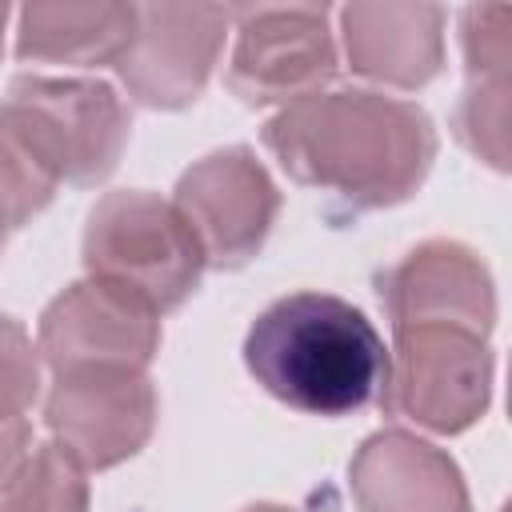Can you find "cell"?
<instances>
[{"instance_id": "3957f363", "label": "cell", "mask_w": 512, "mask_h": 512, "mask_svg": "<svg viewBox=\"0 0 512 512\" xmlns=\"http://www.w3.org/2000/svg\"><path fill=\"white\" fill-rule=\"evenodd\" d=\"M84 268L92 280L164 316L196 292L208 260L172 200L124 188L92 208L84 228Z\"/></svg>"}, {"instance_id": "7a4b0ae2", "label": "cell", "mask_w": 512, "mask_h": 512, "mask_svg": "<svg viewBox=\"0 0 512 512\" xmlns=\"http://www.w3.org/2000/svg\"><path fill=\"white\" fill-rule=\"evenodd\" d=\"M244 364L268 396L308 416L360 412L388 380V352L372 320L328 292L268 304L244 336Z\"/></svg>"}, {"instance_id": "5bb4252c", "label": "cell", "mask_w": 512, "mask_h": 512, "mask_svg": "<svg viewBox=\"0 0 512 512\" xmlns=\"http://www.w3.org/2000/svg\"><path fill=\"white\" fill-rule=\"evenodd\" d=\"M136 32V4H28L16 24V56L40 64H116Z\"/></svg>"}, {"instance_id": "52a82bcc", "label": "cell", "mask_w": 512, "mask_h": 512, "mask_svg": "<svg viewBox=\"0 0 512 512\" xmlns=\"http://www.w3.org/2000/svg\"><path fill=\"white\" fill-rule=\"evenodd\" d=\"M236 52L228 88L244 104H296L336 76L328 8H232Z\"/></svg>"}, {"instance_id": "5b68a950", "label": "cell", "mask_w": 512, "mask_h": 512, "mask_svg": "<svg viewBox=\"0 0 512 512\" xmlns=\"http://www.w3.org/2000/svg\"><path fill=\"white\" fill-rule=\"evenodd\" d=\"M68 184L104 180L128 144V108L100 80L16 76L4 96Z\"/></svg>"}, {"instance_id": "ac0fdd59", "label": "cell", "mask_w": 512, "mask_h": 512, "mask_svg": "<svg viewBox=\"0 0 512 512\" xmlns=\"http://www.w3.org/2000/svg\"><path fill=\"white\" fill-rule=\"evenodd\" d=\"M36 392H40L36 348L12 316H0V420L24 416Z\"/></svg>"}, {"instance_id": "e0dca14e", "label": "cell", "mask_w": 512, "mask_h": 512, "mask_svg": "<svg viewBox=\"0 0 512 512\" xmlns=\"http://www.w3.org/2000/svg\"><path fill=\"white\" fill-rule=\"evenodd\" d=\"M456 136L492 168H508V72H484L468 80L456 108Z\"/></svg>"}, {"instance_id": "8fae6325", "label": "cell", "mask_w": 512, "mask_h": 512, "mask_svg": "<svg viewBox=\"0 0 512 512\" xmlns=\"http://www.w3.org/2000/svg\"><path fill=\"white\" fill-rule=\"evenodd\" d=\"M380 304L396 324L456 320L480 332L496 324V292L480 256L452 240H428L380 276Z\"/></svg>"}, {"instance_id": "9a60e30c", "label": "cell", "mask_w": 512, "mask_h": 512, "mask_svg": "<svg viewBox=\"0 0 512 512\" xmlns=\"http://www.w3.org/2000/svg\"><path fill=\"white\" fill-rule=\"evenodd\" d=\"M60 176L40 152L36 136L20 120V112L0 100V216L8 228L32 220L56 192Z\"/></svg>"}, {"instance_id": "44dd1931", "label": "cell", "mask_w": 512, "mask_h": 512, "mask_svg": "<svg viewBox=\"0 0 512 512\" xmlns=\"http://www.w3.org/2000/svg\"><path fill=\"white\" fill-rule=\"evenodd\" d=\"M244 512H292V508H276V504H256V508H244Z\"/></svg>"}, {"instance_id": "7402d4cb", "label": "cell", "mask_w": 512, "mask_h": 512, "mask_svg": "<svg viewBox=\"0 0 512 512\" xmlns=\"http://www.w3.org/2000/svg\"><path fill=\"white\" fill-rule=\"evenodd\" d=\"M4 20H8V8L0 4V48H4Z\"/></svg>"}, {"instance_id": "6da1fadb", "label": "cell", "mask_w": 512, "mask_h": 512, "mask_svg": "<svg viewBox=\"0 0 512 512\" xmlns=\"http://www.w3.org/2000/svg\"><path fill=\"white\" fill-rule=\"evenodd\" d=\"M280 168L348 208H392L408 200L436 160V128L424 108L368 88H320L284 104L264 124Z\"/></svg>"}, {"instance_id": "7c38bea8", "label": "cell", "mask_w": 512, "mask_h": 512, "mask_svg": "<svg viewBox=\"0 0 512 512\" xmlns=\"http://www.w3.org/2000/svg\"><path fill=\"white\" fill-rule=\"evenodd\" d=\"M348 488L360 512H472L452 456L400 428L360 444L348 464Z\"/></svg>"}, {"instance_id": "30bf717a", "label": "cell", "mask_w": 512, "mask_h": 512, "mask_svg": "<svg viewBox=\"0 0 512 512\" xmlns=\"http://www.w3.org/2000/svg\"><path fill=\"white\" fill-rule=\"evenodd\" d=\"M156 348H160V316L92 276L64 288L40 316L36 352L52 372H76V368L148 372Z\"/></svg>"}, {"instance_id": "277c9868", "label": "cell", "mask_w": 512, "mask_h": 512, "mask_svg": "<svg viewBox=\"0 0 512 512\" xmlns=\"http://www.w3.org/2000/svg\"><path fill=\"white\" fill-rule=\"evenodd\" d=\"M388 380L380 400L388 412L432 428L464 432L492 400V348L488 332L456 320H416L392 328Z\"/></svg>"}, {"instance_id": "8992f818", "label": "cell", "mask_w": 512, "mask_h": 512, "mask_svg": "<svg viewBox=\"0 0 512 512\" xmlns=\"http://www.w3.org/2000/svg\"><path fill=\"white\" fill-rule=\"evenodd\" d=\"M44 420L52 444H60L84 472H100L144 448L156 424V388L144 368L56 372Z\"/></svg>"}, {"instance_id": "4fadbf2b", "label": "cell", "mask_w": 512, "mask_h": 512, "mask_svg": "<svg viewBox=\"0 0 512 512\" xmlns=\"http://www.w3.org/2000/svg\"><path fill=\"white\" fill-rule=\"evenodd\" d=\"M340 32L352 72L392 88H420L444 64V8L436 4H348Z\"/></svg>"}, {"instance_id": "ba28073f", "label": "cell", "mask_w": 512, "mask_h": 512, "mask_svg": "<svg viewBox=\"0 0 512 512\" xmlns=\"http://www.w3.org/2000/svg\"><path fill=\"white\" fill-rule=\"evenodd\" d=\"M172 204L196 232L212 268H240L264 248L280 192L248 148H220L180 176Z\"/></svg>"}, {"instance_id": "9c48e42d", "label": "cell", "mask_w": 512, "mask_h": 512, "mask_svg": "<svg viewBox=\"0 0 512 512\" xmlns=\"http://www.w3.org/2000/svg\"><path fill=\"white\" fill-rule=\"evenodd\" d=\"M232 8L220 4H136V32L116 72L148 108L192 104L224 48Z\"/></svg>"}, {"instance_id": "ffe728a7", "label": "cell", "mask_w": 512, "mask_h": 512, "mask_svg": "<svg viewBox=\"0 0 512 512\" xmlns=\"http://www.w3.org/2000/svg\"><path fill=\"white\" fill-rule=\"evenodd\" d=\"M28 440H32V428H28L24 416L0 420V488H4L8 476L24 464V456H28Z\"/></svg>"}, {"instance_id": "d6986e66", "label": "cell", "mask_w": 512, "mask_h": 512, "mask_svg": "<svg viewBox=\"0 0 512 512\" xmlns=\"http://www.w3.org/2000/svg\"><path fill=\"white\" fill-rule=\"evenodd\" d=\"M512 12L492 4V8H468L464 12V60L468 76L484 72H508L512 64V32H508Z\"/></svg>"}, {"instance_id": "2e32d148", "label": "cell", "mask_w": 512, "mask_h": 512, "mask_svg": "<svg viewBox=\"0 0 512 512\" xmlns=\"http://www.w3.org/2000/svg\"><path fill=\"white\" fill-rule=\"evenodd\" d=\"M0 512H88L84 468L60 444L32 448L0 488Z\"/></svg>"}, {"instance_id": "603a6c76", "label": "cell", "mask_w": 512, "mask_h": 512, "mask_svg": "<svg viewBox=\"0 0 512 512\" xmlns=\"http://www.w3.org/2000/svg\"><path fill=\"white\" fill-rule=\"evenodd\" d=\"M4 236H8V224H4V216H0V252H4Z\"/></svg>"}]
</instances>
